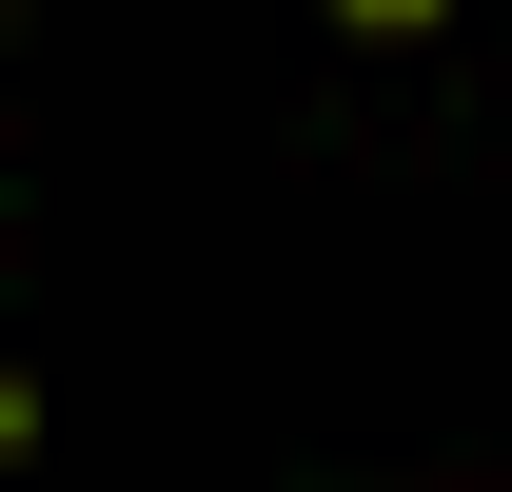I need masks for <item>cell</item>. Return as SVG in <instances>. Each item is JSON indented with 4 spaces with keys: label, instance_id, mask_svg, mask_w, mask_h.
Masks as SVG:
<instances>
[{
    "label": "cell",
    "instance_id": "cell-1",
    "mask_svg": "<svg viewBox=\"0 0 512 492\" xmlns=\"http://www.w3.org/2000/svg\"><path fill=\"white\" fill-rule=\"evenodd\" d=\"M335 20H375V40H414V20H434V0H335Z\"/></svg>",
    "mask_w": 512,
    "mask_h": 492
}]
</instances>
